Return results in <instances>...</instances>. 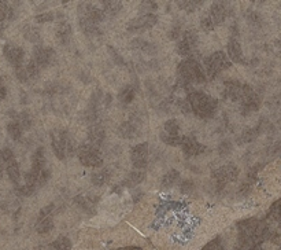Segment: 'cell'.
<instances>
[{
	"instance_id": "obj_1",
	"label": "cell",
	"mask_w": 281,
	"mask_h": 250,
	"mask_svg": "<svg viewBox=\"0 0 281 250\" xmlns=\"http://www.w3.org/2000/svg\"><path fill=\"white\" fill-rule=\"evenodd\" d=\"M78 12V25L84 35L98 36L99 32V24L105 21V12L102 8L95 7L92 3L82 1L77 8Z\"/></svg>"
},
{
	"instance_id": "obj_2",
	"label": "cell",
	"mask_w": 281,
	"mask_h": 250,
	"mask_svg": "<svg viewBox=\"0 0 281 250\" xmlns=\"http://www.w3.org/2000/svg\"><path fill=\"white\" fill-rule=\"evenodd\" d=\"M206 81V71L198 61L184 60L177 67V88L185 91L193 84H205Z\"/></svg>"
},
{
	"instance_id": "obj_3",
	"label": "cell",
	"mask_w": 281,
	"mask_h": 250,
	"mask_svg": "<svg viewBox=\"0 0 281 250\" xmlns=\"http://www.w3.org/2000/svg\"><path fill=\"white\" fill-rule=\"evenodd\" d=\"M192 113L202 120L211 119L217 113L218 102L213 96L207 95L202 91H192L187 95Z\"/></svg>"
},
{
	"instance_id": "obj_4",
	"label": "cell",
	"mask_w": 281,
	"mask_h": 250,
	"mask_svg": "<svg viewBox=\"0 0 281 250\" xmlns=\"http://www.w3.org/2000/svg\"><path fill=\"white\" fill-rule=\"evenodd\" d=\"M51 147L55 157L60 161H64L77 153L76 143L69 132L63 128H55L51 131Z\"/></svg>"
},
{
	"instance_id": "obj_5",
	"label": "cell",
	"mask_w": 281,
	"mask_h": 250,
	"mask_svg": "<svg viewBox=\"0 0 281 250\" xmlns=\"http://www.w3.org/2000/svg\"><path fill=\"white\" fill-rule=\"evenodd\" d=\"M237 226H239L237 227L239 228V241L246 248H251L254 245H257L264 237L265 226L255 219L240 221Z\"/></svg>"
},
{
	"instance_id": "obj_6",
	"label": "cell",
	"mask_w": 281,
	"mask_h": 250,
	"mask_svg": "<svg viewBox=\"0 0 281 250\" xmlns=\"http://www.w3.org/2000/svg\"><path fill=\"white\" fill-rule=\"evenodd\" d=\"M232 66V61L229 60L228 54L224 51H216L205 61V71L207 78H216L221 71L226 70Z\"/></svg>"
},
{
	"instance_id": "obj_7",
	"label": "cell",
	"mask_w": 281,
	"mask_h": 250,
	"mask_svg": "<svg viewBox=\"0 0 281 250\" xmlns=\"http://www.w3.org/2000/svg\"><path fill=\"white\" fill-rule=\"evenodd\" d=\"M77 158L81 162V165L87 168H100L103 165V158L98 147H94L92 144L84 143L77 147Z\"/></svg>"
},
{
	"instance_id": "obj_8",
	"label": "cell",
	"mask_w": 281,
	"mask_h": 250,
	"mask_svg": "<svg viewBox=\"0 0 281 250\" xmlns=\"http://www.w3.org/2000/svg\"><path fill=\"white\" fill-rule=\"evenodd\" d=\"M237 178H239V168L233 164L220 167L213 172V180H214V185L217 187V190H223L228 183L236 182Z\"/></svg>"
},
{
	"instance_id": "obj_9",
	"label": "cell",
	"mask_w": 281,
	"mask_h": 250,
	"mask_svg": "<svg viewBox=\"0 0 281 250\" xmlns=\"http://www.w3.org/2000/svg\"><path fill=\"white\" fill-rule=\"evenodd\" d=\"M199 46V35L193 29H188L182 33L177 43V53L181 57H191Z\"/></svg>"
},
{
	"instance_id": "obj_10",
	"label": "cell",
	"mask_w": 281,
	"mask_h": 250,
	"mask_svg": "<svg viewBox=\"0 0 281 250\" xmlns=\"http://www.w3.org/2000/svg\"><path fill=\"white\" fill-rule=\"evenodd\" d=\"M239 103H240V113L243 116H247V114L257 112L258 109H259V106H261V98L251 88V85L247 84L246 92H244V95H243V98H241V101Z\"/></svg>"
},
{
	"instance_id": "obj_11",
	"label": "cell",
	"mask_w": 281,
	"mask_h": 250,
	"mask_svg": "<svg viewBox=\"0 0 281 250\" xmlns=\"http://www.w3.org/2000/svg\"><path fill=\"white\" fill-rule=\"evenodd\" d=\"M158 22V15L157 14H146V15H139L129 21L126 24L128 32H144L154 28Z\"/></svg>"
},
{
	"instance_id": "obj_12",
	"label": "cell",
	"mask_w": 281,
	"mask_h": 250,
	"mask_svg": "<svg viewBox=\"0 0 281 250\" xmlns=\"http://www.w3.org/2000/svg\"><path fill=\"white\" fill-rule=\"evenodd\" d=\"M148 143H140L136 144L130 150V161L132 165L136 168V171H144L148 165Z\"/></svg>"
},
{
	"instance_id": "obj_13",
	"label": "cell",
	"mask_w": 281,
	"mask_h": 250,
	"mask_svg": "<svg viewBox=\"0 0 281 250\" xmlns=\"http://www.w3.org/2000/svg\"><path fill=\"white\" fill-rule=\"evenodd\" d=\"M232 14V7L228 1H216L211 4L209 17L213 19V22L216 26L224 24V21Z\"/></svg>"
},
{
	"instance_id": "obj_14",
	"label": "cell",
	"mask_w": 281,
	"mask_h": 250,
	"mask_svg": "<svg viewBox=\"0 0 281 250\" xmlns=\"http://www.w3.org/2000/svg\"><path fill=\"white\" fill-rule=\"evenodd\" d=\"M3 55H4L7 62H8L14 69L24 66L25 51L22 47H18V46H14V44L7 43L6 46L3 47Z\"/></svg>"
},
{
	"instance_id": "obj_15",
	"label": "cell",
	"mask_w": 281,
	"mask_h": 250,
	"mask_svg": "<svg viewBox=\"0 0 281 250\" xmlns=\"http://www.w3.org/2000/svg\"><path fill=\"white\" fill-rule=\"evenodd\" d=\"M33 61L40 66V69H46L55 62V53L51 47L36 46L33 48Z\"/></svg>"
},
{
	"instance_id": "obj_16",
	"label": "cell",
	"mask_w": 281,
	"mask_h": 250,
	"mask_svg": "<svg viewBox=\"0 0 281 250\" xmlns=\"http://www.w3.org/2000/svg\"><path fill=\"white\" fill-rule=\"evenodd\" d=\"M224 87H225V89H224L225 98H228L233 102H240L244 92H246L247 84L236 81V80H229V81H225Z\"/></svg>"
},
{
	"instance_id": "obj_17",
	"label": "cell",
	"mask_w": 281,
	"mask_h": 250,
	"mask_svg": "<svg viewBox=\"0 0 281 250\" xmlns=\"http://www.w3.org/2000/svg\"><path fill=\"white\" fill-rule=\"evenodd\" d=\"M181 150L185 157L191 158V157H198V155L203 154L206 150L205 144L199 143L196 139H193L191 136H184L182 137V143H181Z\"/></svg>"
},
{
	"instance_id": "obj_18",
	"label": "cell",
	"mask_w": 281,
	"mask_h": 250,
	"mask_svg": "<svg viewBox=\"0 0 281 250\" xmlns=\"http://www.w3.org/2000/svg\"><path fill=\"white\" fill-rule=\"evenodd\" d=\"M226 53H228L229 60L232 61V63H246V58L243 54V48H241L240 42L234 37L229 39L228 44H226Z\"/></svg>"
},
{
	"instance_id": "obj_19",
	"label": "cell",
	"mask_w": 281,
	"mask_h": 250,
	"mask_svg": "<svg viewBox=\"0 0 281 250\" xmlns=\"http://www.w3.org/2000/svg\"><path fill=\"white\" fill-rule=\"evenodd\" d=\"M87 137H88L89 144H92L94 147H98V149H99L100 146L105 143L106 139V131L105 128H103V125H89L88 131H87Z\"/></svg>"
},
{
	"instance_id": "obj_20",
	"label": "cell",
	"mask_w": 281,
	"mask_h": 250,
	"mask_svg": "<svg viewBox=\"0 0 281 250\" xmlns=\"http://www.w3.org/2000/svg\"><path fill=\"white\" fill-rule=\"evenodd\" d=\"M74 203L81 209L82 212H85L89 216H95L96 214V199L92 198V196L77 195L74 198Z\"/></svg>"
},
{
	"instance_id": "obj_21",
	"label": "cell",
	"mask_w": 281,
	"mask_h": 250,
	"mask_svg": "<svg viewBox=\"0 0 281 250\" xmlns=\"http://www.w3.org/2000/svg\"><path fill=\"white\" fill-rule=\"evenodd\" d=\"M146 180V172L144 171H133L130 172L123 179L122 183H121V187H125V188H133L136 186L141 185L143 182Z\"/></svg>"
},
{
	"instance_id": "obj_22",
	"label": "cell",
	"mask_w": 281,
	"mask_h": 250,
	"mask_svg": "<svg viewBox=\"0 0 281 250\" xmlns=\"http://www.w3.org/2000/svg\"><path fill=\"white\" fill-rule=\"evenodd\" d=\"M46 162H47V158H46V150L44 147H37L35 150V153L32 154V171L35 172H41L46 169Z\"/></svg>"
},
{
	"instance_id": "obj_23",
	"label": "cell",
	"mask_w": 281,
	"mask_h": 250,
	"mask_svg": "<svg viewBox=\"0 0 281 250\" xmlns=\"http://www.w3.org/2000/svg\"><path fill=\"white\" fill-rule=\"evenodd\" d=\"M55 36H56V39H58V42L60 44H67V43L70 42L71 36H73V28H71V25L69 22H60V24L56 26V30H55Z\"/></svg>"
},
{
	"instance_id": "obj_24",
	"label": "cell",
	"mask_w": 281,
	"mask_h": 250,
	"mask_svg": "<svg viewBox=\"0 0 281 250\" xmlns=\"http://www.w3.org/2000/svg\"><path fill=\"white\" fill-rule=\"evenodd\" d=\"M130 47L133 48L135 51L141 54H147V55H153L157 53V47L154 46L153 43L143 40V39H135L130 42Z\"/></svg>"
},
{
	"instance_id": "obj_25",
	"label": "cell",
	"mask_w": 281,
	"mask_h": 250,
	"mask_svg": "<svg viewBox=\"0 0 281 250\" xmlns=\"http://www.w3.org/2000/svg\"><path fill=\"white\" fill-rule=\"evenodd\" d=\"M118 133H119V136L123 137V139L132 140V139L139 136V129H137V126H136L132 121H125V123L119 125Z\"/></svg>"
},
{
	"instance_id": "obj_26",
	"label": "cell",
	"mask_w": 281,
	"mask_h": 250,
	"mask_svg": "<svg viewBox=\"0 0 281 250\" xmlns=\"http://www.w3.org/2000/svg\"><path fill=\"white\" fill-rule=\"evenodd\" d=\"M110 180H112V172L109 169H99L92 173V176H91V182L95 187H103Z\"/></svg>"
},
{
	"instance_id": "obj_27",
	"label": "cell",
	"mask_w": 281,
	"mask_h": 250,
	"mask_svg": "<svg viewBox=\"0 0 281 250\" xmlns=\"http://www.w3.org/2000/svg\"><path fill=\"white\" fill-rule=\"evenodd\" d=\"M102 10L105 12L106 18L115 17L118 12L122 10V3L115 1V0H109V1H102Z\"/></svg>"
},
{
	"instance_id": "obj_28",
	"label": "cell",
	"mask_w": 281,
	"mask_h": 250,
	"mask_svg": "<svg viewBox=\"0 0 281 250\" xmlns=\"http://www.w3.org/2000/svg\"><path fill=\"white\" fill-rule=\"evenodd\" d=\"M136 96V89L132 84H128L121 88L119 94H118V101L121 102L122 105H130Z\"/></svg>"
},
{
	"instance_id": "obj_29",
	"label": "cell",
	"mask_w": 281,
	"mask_h": 250,
	"mask_svg": "<svg viewBox=\"0 0 281 250\" xmlns=\"http://www.w3.org/2000/svg\"><path fill=\"white\" fill-rule=\"evenodd\" d=\"M180 182V172L176 171V169H171L169 172H166L164 175V178H162V188H171V187H174Z\"/></svg>"
},
{
	"instance_id": "obj_30",
	"label": "cell",
	"mask_w": 281,
	"mask_h": 250,
	"mask_svg": "<svg viewBox=\"0 0 281 250\" xmlns=\"http://www.w3.org/2000/svg\"><path fill=\"white\" fill-rule=\"evenodd\" d=\"M6 173L10 182L17 186L19 183V179H21V171H19V165L15 160H12L11 162H8L6 165Z\"/></svg>"
},
{
	"instance_id": "obj_31",
	"label": "cell",
	"mask_w": 281,
	"mask_h": 250,
	"mask_svg": "<svg viewBox=\"0 0 281 250\" xmlns=\"http://www.w3.org/2000/svg\"><path fill=\"white\" fill-rule=\"evenodd\" d=\"M54 228L53 216H46V217H37L36 223V231L39 234H47Z\"/></svg>"
},
{
	"instance_id": "obj_32",
	"label": "cell",
	"mask_w": 281,
	"mask_h": 250,
	"mask_svg": "<svg viewBox=\"0 0 281 250\" xmlns=\"http://www.w3.org/2000/svg\"><path fill=\"white\" fill-rule=\"evenodd\" d=\"M7 133L10 135L12 140H19L24 135V128L18 123L17 120H12L7 124Z\"/></svg>"
},
{
	"instance_id": "obj_33",
	"label": "cell",
	"mask_w": 281,
	"mask_h": 250,
	"mask_svg": "<svg viewBox=\"0 0 281 250\" xmlns=\"http://www.w3.org/2000/svg\"><path fill=\"white\" fill-rule=\"evenodd\" d=\"M24 37L30 43H37L41 42V33L40 30L35 28V26H32V25H26L24 28Z\"/></svg>"
},
{
	"instance_id": "obj_34",
	"label": "cell",
	"mask_w": 281,
	"mask_h": 250,
	"mask_svg": "<svg viewBox=\"0 0 281 250\" xmlns=\"http://www.w3.org/2000/svg\"><path fill=\"white\" fill-rule=\"evenodd\" d=\"M162 131L166 132L168 135H171V136H180V121L177 119H170L165 121Z\"/></svg>"
},
{
	"instance_id": "obj_35",
	"label": "cell",
	"mask_w": 281,
	"mask_h": 250,
	"mask_svg": "<svg viewBox=\"0 0 281 250\" xmlns=\"http://www.w3.org/2000/svg\"><path fill=\"white\" fill-rule=\"evenodd\" d=\"M261 133V129L259 126H254V128H247L246 131H243L241 136L239 137V143L241 144H246V143H251L254 142L257 136Z\"/></svg>"
},
{
	"instance_id": "obj_36",
	"label": "cell",
	"mask_w": 281,
	"mask_h": 250,
	"mask_svg": "<svg viewBox=\"0 0 281 250\" xmlns=\"http://www.w3.org/2000/svg\"><path fill=\"white\" fill-rule=\"evenodd\" d=\"M203 4L202 0H187V1H177V6L185 12L196 11L200 6Z\"/></svg>"
},
{
	"instance_id": "obj_37",
	"label": "cell",
	"mask_w": 281,
	"mask_h": 250,
	"mask_svg": "<svg viewBox=\"0 0 281 250\" xmlns=\"http://www.w3.org/2000/svg\"><path fill=\"white\" fill-rule=\"evenodd\" d=\"M158 10V3L153 1V0H146V1H141L140 6H139V11L141 12V15H146V14H154V11Z\"/></svg>"
},
{
	"instance_id": "obj_38",
	"label": "cell",
	"mask_w": 281,
	"mask_h": 250,
	"mask_svg": "<svg viewBox=\"0 0 281 250\" xmlns=\"http://www.w3.org/2000/svg\"><path fill=\"white\" fill-rule=\"evenodd\" d=\"M17 121L21 124V126L24 128V131H28L32 128V124H33V120H32V116H30L29 112H21L18 113V119Z\"/></svg>"
},
{
	"instance_id": "obj_39",
	"label": "cell",
	"mask_w": 281,
	"mask_h": 250,
	"mask_svg": "<svg viewBox=\"0 0 281 250\" xmlns=\"http://www.w3.org/2000/svg\"><path fill=\"white\" fill-rule=\"evenodd\" d=\"M159 137H161V140L166 144H169V146H181L182 143V137L184 136H171V135H168L166 132L161 131L159 133Z\"/></svg>"
},
{
	"instance_id": "obj_40",
	"label": "cell",
	"mask_w": 281,
	"mask_h": 250,
	"mask_svg": "<svg viewBox=\"0 0 281 250\" xmlns=\"http://www.w3.org/2000/svg\"><path fill=\"white\" fill-rule=\"evenodd\" d=\"M217 151L220 157H228L233 151V144L229 142V140H223V142L218 144Z\"/></svg>"
},
{
	"instance_id": "obj_41",
	"label": "cell",
	"mask_w": 281,
	"mask_h": 250,
	"mask_svg": "<svg viewBox=\"0 0 281 250\" xmlns=\"http://www.w3.org/2000/svg\"><path fill=\"white\" fill-rule=\"evenodd\" d=\"M25 67H26V71H28V74H29L30 80H35V78L40 76V66L37 65L33 60H30L29 62H28V65L25 66Z\"/></svg>"
},
{
	"instance_id": "obj_42",
	"label": "cell",
	"mask_w": 281,
	"mask_h": 250,
	"mask_svg": "<svg viewBox=\"0 0 281 250\" xmlns=\"http://www.w3.org/2000/svg\"><path fill=\"white\" fill-rule=\"evenodd\" d=\"M36 190H37V188L33 187V186L24 185V186H17L15 192H17V195H19V196H30L35 194Z\"/></svg>"
},
{
	"instance_id": "obj_43",
	"label": "cell",
	"mask_w": 281,
	"mask_h": 250,
	"mask_svg": "<svg viewBox=\"0 0 281 250\" xmlns=\"http://www.w3.org/2000/svg\"><path fill=\"white\" fill-rule=\"evenodd\" d=\"M55 19V12L53 11H47V12H41V14H37L35 17V21L37 24H46V22H53Z\"/></svg>"
},
{
	"instance_id": "obj_44",
	"label": "cell",
	"mask_w": 281,
	"mask_h": 250,
	"mask_svg": "<svg viewBox=\"0 0 281 250\" xmlns=\"http://www.w3.org/2000/svg\"><path fill=\"white\" fill-rule=\"evenodd\" d=\"M53 248L54 250H70V241L67 238H64V237H60V238H58L54 242Z\"/></svg>"
},
{
	"instance_id": "obj_45",
	"label": "cell",
	"mask_w": 281,
	"mask_h": 250,
	"mask_svg": "<svg viewBox=\"0 0 281 250\" xmlns=\"http://www.w3.org/2000/svg\"><path fill=\"white\" fill-rule=\"evenodd\" d=\"M12 160H15V158H14V153H12L11 149H8V147L0 149V161H1V164L7 165Z\"/></svg>"
},
{
	"instance_id": "obj_46",
	"label": "cell",
	"mask_w": 281,
	"mask_h": 250,
	"mask_svg": "<svg viewBox=\"0 0 281 250\" xmlns=\"http://www.w3.org/2000/svg\"><path fill=\"white\" fill-rule=\"evenodd\" d=\"M12 17V8L6 1H0V22H3L7 18Z\"/></svg>"
},
{
	"instance_id": "obj_47",
	"label": "cell",
	"mask_w": 281,
	"mask_h": 250,
	"mask_svg": "<svg viewBox=\"0 0 281 250\" xmlns=\"http://www.w3.org/2000/svg\"><path fill=\"white\" fill-rule=\"evenodd\" d=\"M200 28L205 30V32H211V30H214L216 25L213 22V19L209 17V14H206V15L202 17V19H200Z\"/></svg>"
},
{
	"instance_id": "obj_48",
	"label": "cell",
	"mask_w": 281,
	"mask_h": 250,
	"mask_svg": "<svg viewBox=\"0 0 281 250\" xmlns=\"http://www.w3.org/2000/svg\"><path fill=\"white\" fill-rule=\"evenodd\" d=\"M15 77H17L18 81H21V83H28V81H30L29 74H28L25 66H21V67H17V69H15Z\"/></svg>"
},
{
	"instance_id": "obj_49",
	"label": "cell",
	"mask_w": 281,
	"mask_h": 250,
	"mask_svg": "<svg viewBox=\"0 0 281 250\" xmlns=\"http://www.w3.org/2000/svg\"><path fill=\"white\" fill-rule=\"evenodd\" d=\"M193 190H195V183L192 180H184L180 186V191L182 194H191L193 192Z\"/></svg>"
},
{
	"instance_id": "obj_50",
	"label": "cell",
	"mask_w": 281,
	"mask_h": 250,
	"mask_svg": "<svg viewBox=\"0 0 281 250\" xmlns=\"http://www.w3.org/2000/svg\"><path fill=\"white\" fill-rule=\"evenodd\" d=\"M109 54L112 55V58L114 60V62L117 63V65H125V61H123V58L119 55V54L117 53V50L114 47H109Z\"/></svg>"
},
{
	"instance_id": "obj_51",
	"label": "cell",
	"mask_w": 281,
	"mask_h": 250,
	"mask_svg": "<svg viewBox=\"0 0 281 250\" xmlns=\"http://www.w3.org/2000/svg\"><path fill=\"white\" fill-rule=\"evenodd\" d=\"M246 18H247V22H248L250 25H259V24H261V17L258 15L257 12L248 11V12H247Z\"/></svg>"
},
{
	"instance_id": "obj_52",
	"label": "cell",
	"mask_w": 281,
	"mask_h": 250,
	"mask_svg": "<svg viewBox=\"0 0 281 250\" xmlns=\"http://www.w3.org/2000/svg\"><path fill=\"white\" fill-rule=\"evenodd\" d=\"M54 209H55V205H54V203H50V205H47V206H44V208H43L40 210V213H39V217L53 216Z\"/></svg>"
},
{
	"instance_id": "obj_53",
	"label": "cell",
	"mask_w": 281,
	"mask_h": 250,
	"mask_svg": "<svg viewBox=\"0 0 281 250\" xmlns=\"http://www.w3.org/2000/svg\"><path fill=\"white\" fill-rule=\"evenodd\" d=\"M7 96V88L6 85H4V81H3V78L0 77V102L4 101Z\"/></svg>"
},
{
	"instance_id": "obj_54",
	"label": "cell",
	"mask_w": 281,
	"mask_h": 250,
	"mask_svg": "<svg viewBox=\"0 0 281 250\" xmlns=\"http://www.w3.org/2000/svg\"><path fill=\"white\" fill-rule=\"evenodd\" d=\"M1 33H3V26L0 25V35H1Z\"/></svg>"
}]
</instances>
